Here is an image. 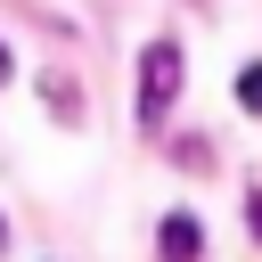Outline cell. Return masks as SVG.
I'll return each mask as SVG.
<instances>
[{
	"label": "cell",
	"mask_w": 262,
	"mask_h": 262,
	"mask_svg": "<svg viewBox=\"0 0 262 262\" xmlns=\"http://www.w3.org/2000/svg\"><path fill=\"white\" fill-rule=\"evenodd\" d=\"M172 98H180V41H147V57H139V123L156 131L172 115Z\"/></svg>",
	"instance_id": "cell-1"
},
{
	"label": "cell",
	"mask_w": 262,
	"mask_h": 262,
	"mask_svg": "<svg viewBox=\"0 0 262 262\" xmlns=\"http://www.w3.org/2000/svg\"><path fill=\"white\" fill-rule=\"evenodd\" d=\"M156 254H164V262H196V254H205V229H196V213H164V229H156Z\"/></svg>",
	"instance_id": "cell-2"
},
{
	"label": "cell",
	"mask_w": 262,
	"mask_h": 262,
	"mask_svg": "<svg viewBox=\"0 0 262 262\" xmlns=\"http://www.w3.org/2000/svg\"><path fill=\"white\" fill-rule=\"evenodd\" d=\"M237 106H246V115H262V57L237 74Z\"/></svg>",
	"instance_id": "cell-3"
},
{
	"label": "cell",
	"mask_w": 262,
	"mask_h": 262,
	"mask_svg": "<svg viewBox=\"0 0 262 262\" xmlns=\"http://www.w3.org/2000/svg\"><path fill=\"white\" fill-rule=\"evenodd\" d=\"M246 229H254V237H262V188H254V196H246Z\"/></svg>",
	"instance_id": "cell-4"
},
{
	"label": "cell",
	"mask_w": 262,
	"mask_h": 262,
	"mask_svg": "<svg viewBox=\"0 0 262 262\" xmlns=\"http://www.w3.org/2000/svg\"><path fill=\"white\" fill-rule=\"evenodd\" d=\"M8 74H16V57H8V41H0V82H8Z\"/></svg>",
	"instance_id": "cell-5"
},
{
	"label": "cell",
	"mask_w": 262,
	"mask_h": 262,
	"mask_svg": "<svg viewBox=\"0 0 262 262\" xmlns=\"http://www.w3.org/2000/svg\"><path fill=\"white\" fill-rule=\"evenodd\" d=\"M0 246H8V221H0Z\"/></svg>",
	"instance_id": "cell-6"
}]
</instances>
